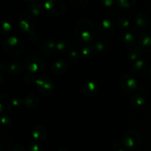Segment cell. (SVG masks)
<instances>
[{
    "mask_svg": "<svg viewBox=\"0 0 151 151\" xmlns=\"http://www.w3.org/2000/svg\"><path fill=\"white\" fill-rule=\"evenodd\" d=\"M95 34V26L89 19H81L75 27V37L77 39L84 43H88L93 41Z\"/></svg>",
    "mask_w": 151,
    "mask_h": 151,
    "instance_id": "obj_1",
    "label": "cell"
},
{
    "mask_svg": "<svg viewBox=\"0 0 151 151\" xmlns=\"http://www.w3.org/2000/svg\"><path fill=\"white\" fill-rule=\"evenodd\" d=\"M3 50L9 56L16 57L22 53L24 50L22 41L16 36H9L3 41Z\"/></svg>",
    "mask_w": 151,
    "mask_h": 151,
    "instance_id": "obj_2",
    "label": "cell"
},
{
    "mask_svg": "<svg viewBox=\"0 0 151 151\" xmlns=\"http://www.w3.org/2000/svg\"><path fill=\"white\" fill-rule=\"evenodd\" d=\"M44 7L49 15L58 16L66 11V4L61 0H44Z\"/></svg>",
    "mask_w": 151,
    "mask_h": 151,
    "instance_id": "obj_3",
    "label": "cell"
},
{
    "mask_svg": "<svg viewBox=\"0 0 151 151\" xmlns=\"http://www.w3.org/2000/svg\"><path fill=\"white\" fill-rule=\"evenodd\" d=\"M19 29L22 32L28 34L29 36L33 35V31L35 29V21L34 18L30 13H24L22 14L18 21Z\"/></svg>",
    "mask_w": 151,
    "mask_h": 151,
    "instance_id": "obj_4",
    "label": "cell"
},
{
    "mask_svg": "<svg viewBox=\"0 0 151 151\" xmlns=\"http://www.w3.org/2000/svg\"><path fill=\"white\" fill-rule=\"evenodd\" d=\"M142 137L139 133L136 130H129L124 134L122 137V143L128 148L135 149L139 146Z\"/></svg>",
    "mask_w": 151,
    "mask_h": 151,
    "instance_id": "obj_5",
    "label": "cell"
},
{
    "mask_svg": "<svg viewBox=\"0 0 151 151\" xmlns=\"http://www.w3.org/2000/svg\"><path fill=\"white\" fill-rule=\"evenodd\" d=\"M24 66L29 72H39L44 69L45 62L39 56L32 55L25 59Z\"/></svg>",
    "mask_w": 151,
    "mask_h": 151,
    "instance_id": "obj_6",
    "label": "cell"
},
{
    "mask_svg": "<svg viewBox=\"0 0 151 151\" xmlns=\"http://www.w3.org/2000/svg\"><path fill=\"white\" fill-rule=\"evenodd\" d=\"M35 86L41 94L45 97H50L54 90L52 81L47 76H42L36 80Z\"/></svg>",
    "mask_w": 151,
    "mask_h": 151,
    "instance_id": "obj_7",
    "label": "cell"
},
{
    "mask_svg": "<svg viewBox=\"0 0 151 151\" xmlns=\"http://www.w3.org/2000/svg\"><path fill=\"white\" fill-rule=\"evenodd\" d=\"M119 86L127 93L134 92L138 88L137 81L130 74H124L119 79Z\"/></svg>",
    "mask_w": 151,
    "mask_h": 151,
    "instance_id": "obj_8",
    "label": "cell"
},
{
    "mask_svg": "<svg viewBox=\"0 0 151 151\" xmlns=\"http://www.w3.org/2000/svg\"><path fill=\"white\" fill-rule=\"evenodd\" d=\"M98 85L94 81H88L84 83L82 87V91L83 95L88 97H92L98 91Z\"/></svg>",
    "mask_w": 151,
    "mask_h": 151,
    "instance_id": "obj_9",
    "label": "cell"
},
{
    "mask_svg": "<svg viewBox=\"0 0 151 151\" xmlns=\"http://www.w3.org/2000/svg\"><path fill=\"white\" fill-rule=\"evenodd\" d=\"M99 30L104 35H111L114 33V24L110 19H103L99 25Z\"/></svg>",
    "mask_w": 151,
    "mask_h": 151,
    "instance_id": "obj_10",
    "label": "cell"
},
{
    "mask_svg": "<svg viewBox=\"0 0 151 151\" xmlns=\"http://www.w3.org/2000/svg\"><path fill=\"white\" fill-rule=\"evenodd\" d=\"M139 47L145 52H151V33L143 32L138 39Z\"/></svg>",
    "mask_w": 151,
    "mask_h": 151,
    "instance_id": "obj_11",
    "label": "cell"
},
{
    "mask_svg": "<svg viewBox=\"0 0 151 151\" xmlns=\"http://www.w3.org/2000/svg\"><path fill=\"white\" fill-rule=\"evenodd\" d=\"M32 136L34 140L38 142L44 141L47 137V130L41 125H37L32 130Z\"/></svg>",
    "mask_w": 151,
    "mask_h": 151,
    "instance_id": "obj_12",
    "label": "cell"
},
{
    "mask_svg": "<svg viewBox=\"0 0 151 151\" xmlns=\"http://www.w3.org/2000/svg\"><path fill=\"white\" fill-rule=\"evenodd\" d=\"M41 51L42 54H44L47 57H52L57 52L56 43L54 41H52V40L46 41L43 44V45L41 46Z\"/></svg>",
    "mask_w": 151,
    "mask_h": 151,
    "instance_id": "obj_13",
    "label": "cell"
},
{
    "mask_svg": "<svg viewBox=\"0 0 151 151\" xmlns=\"http://www.w3.org/2000/svg\"><path fill=\"white\" fill-rule=\"evenodd\" d=\"M68 69V64L63 59H57L51 65V70L55 75H61Z\"/></svg>",
    "mask_w": 151,
    "mask_h": 151,
    "instance_id": "obj_14",
    "label": "cell"
},
{
    "mask_svg": "<svg viewBox=\"0 0 151 151\" xmlns=\"http://www.w3.org/2000/svg\"><path fill=\"white\" fill-rule=\"evenodd\" d=\"M12 100L4 94L0 95V113L1 114H7L12 110Z\"/></svg>",
    "mask_w": 151,
    "mask_h": 151,
    "instance_id": "obj_15",
    "label": "cell"
},
{
    "mask_svg": "<svg viewBox=\"0 0 151 151\" xmlns=\"http://www.w3.org/2000/svg\"><path fill=\"white\" fill-rule=\"evenodd\" d=\"M94 51V46L89 44L85 43L84 44L80 46L79 52L81 57L83 58L84 59H88L91 57Z\"/></svg>",
    "mask_w": 151,
    "mask_h": 151,
    "instance_id": "obj_16",
    "label": "cell"
},
{
    "mask_svg": "<svg viewBox=\"0 0 151 151\" xmlns=\"http://www.w3.org/2000/svg\"><path fill=\"white\" fill-rule=\"evenodd\" d=\"M44 7H43L42 4L36 1H32L29 4V13L32 16L38 17V16H41L44 12Z\"/></svg>",
    "mask_w": 151,
    "mask_h": 151,
    "instance_id": "obj_17",
    "label": "cell"
},
{
    "mask_svg": "<svg viewBox=\"0 0 151 151\" xmlns=\"http://www.w3.org/2000/svg\"><path fill=\"white\" fill-rule=\"evenodd\" d=\"M121 41L125 46L132 48L137 43V38L131 32H125L121 36Z\"/></svg>",
    "mask_w": 151,
    "mask_h": 151,
    "instance_id": "obj_18",
    "label": "cell"
},
{
    "mask_svg": "<svg viewBox=\"0 0 151 151\" xmlns=\"http://www.w3.org/2000/svg\"><path fill=\"white\" fill-rule=\"evenodd\" d=\"M147 69V64L144 60H137L133 66V72L135 75H143Z\"/></svg>",
    "mask_w": 151,
    "mask_h": 151,
    "instance_id": "obj_19",
    "label": "cell"
},
{
    "mask_svg": "<svg viewBox=\"0 0 151 151\" xmlns=\"http://www.w3.org/2000/svg\"><path fill=\"white\" fill-rule=\"evenodd\" d=\"M24 104L27 108L33 109L36 108L39 104V98L35 94H29L24 98L23 101Z\"/></svg>",
    "mask_w": 151,
    "mask_h": 151,
    "instance_id": "obj_20",
    "label": "cell"
},
{
    "mask_svg": "<svg viewBox=\"0 0 151 151\" xmlns=\"http://www.w3.org/2000/svg\"><path fill=\"white\" fill-rule=\"evenodd\" d=\"M72 42L67 39H61L56 43L57 52L60 53L69 52L72 50Z\"/></svg>",
    "mask_w": 151,
    "mask_h": 151,
    "instance_id": "obj_21",
    "label": "cell"
},
{
    "mask_svg": "<svg viewBox=\"0 0 151 151\" xmlns=\"http://www.w3.org/2000/svg\"><path fill=\"white\" fill-rule=\"evenodd\" d=\"M135 24L139 28L144 29L149 24L148 16L143 13H139L136 16Z\"/></svg>",
    "mask_w": 151,
    "mask_h": 151,
    "instance_id": "obj_22",
    "label": "cell"
},
{
    "mask_svg": "<svg viewBox=\"0 0 151 151\" xmlns=\"http://www.w3.org/2000/svg\"><path fill=\"white\" fill-rule=\"evenodd\" d=\"M6 69H7V71L9 73L16 75L22 72V69H23V65L20 62L13 61L8 63L6 66Z\"/></svg>",
    "mask_w": 151,
    "mask_h": 151,
    "instance_id": "obj_23",
    "label": "cell"
},
{
    "mask_svg": "<svg viewBox=\"0 0 151 151\" xmlns=\"http://www.w3.org/2000/svg\"><path fill=\"white\" fill-rule=\"evenodd\" d=\"M131 104L133 105V106L137 109H139L142 108L145 104V98L141 94H134V95L131 97Z\"/></svg>",
    "mask_w": 151,
    "mask_h": 151,
    "instance_id": "obj_24",
    "label": "cell"
},
{
    "mask_svg": "<svg viewBox=\"0 0 151 151\" xmlns=\"http://www.w3.org/2000/svg\"><path fill=\"white\" fill-rule=\"evenodd\" d=\"M142 56V50L140 47H134L131 48L129 50L128 54V57L129 60H132V61H137V60H139L140 58Z\"/></svg>",
    "mask_w": 151,
    "mask_h": 151,
    "instance_id": "obj_25",
    "label": "cell"
},
{
    "mask_svg": "<svg viewBox=\"0 0 151 151\" xmlns=\"http://www.w3.org/2000/svg\"><path fill=\"white\" fill-rule=\"evenodd\" d=\"M80 57H81V55H80L79 50L73 49V50H71L70 51L68 52L67 60L70 63L75 64V63H77V61L79 60Z\"/></svg>",
    "mask_w": 151,
    "mask_h": 151,
    "instance_id": "obj_26",
    "label": "cell"
},
{
    "mask_svg": "<svg viewBox=\"0 0 151 151\" xmlns=\"http://www.w3.org/2000/svg\"><path fill=\"white\" fill-rule=\"evenodd\" d=\"M11 145V139L7 136L1 134L0 137V150H7Z\"/></svg>",
    "mask_w": 151,
    "mask_h": 151,
    "instance_id": "obj_27",
    "label": "cell"
},
{
    "mask_svg": "<svg viewBox=\"0 0 151 151\" xmlns=\"http://www.w3.org/2000/svg\"><path fill=\"white\" fill-rule=\"evenodd\" d=\"M12 29H13V27H12V24L9 22L4 20L1 22L0 32H1L3 35H7L8 33H10V32H11Z\"/></svg>",
    "mask_w": 151,
    "mask_h": 151,
    "instance_id": "obj_28",
    "label": "cell"
},
{
    "mask_svg": "<svg viewBox=\"0 0 151 151\" xmlns=\"http://www.w3.org/2000/svg\"><path fill=\"white\" fill-rule=\"evenodd\" d=\"M12 126L11 119L7 116H3L1 118V131H7Z\"/></svg>",
    "mask_w": 151,
    "mask_h": 151,
    "instance_id": "obj_29",
    "label": "cell"
},
{
    "mask_svg": "<svg viewBox=\"0 0 151 151\" xmlns=\"http://www.w3.org/2000/svg\"><path fill=\"white\" fill-rule=\"evenodd\" d=\"M116 24H117L118 27L120 28L121 29H127L131 26V22H130L129 19L127 18L121 17L117 19Z\"/></svg>",
    "mask_w": 151,
    "mask_h": 151,
    "instance_id": "obj_30",
    "label": "cell"
},
{
    "mask_svg": "<svg viewBox=\"0 0 151 151\" xmlns=\"http://www.w3.org/2000/svg\"><path fill=\"white\" fill-rule=\"evenodd\" d=\"M116 1L118 6L124 9L131 8L136 3V0H116Z\"/></svg>",
    "mask_w": 151,
    "mask_h": 151,
    "instance_id": "obj_31",
    "label": "cell"
},
{
    "mask_svg": "<svg viewBox=\"0 0 151 151\" xmlns=\"http://www.w3.org/2000/svg\"><path fill=\"white\" fill-rule=\"evenodd\" d=\"M89 0H70V2L75 8H84L87 6Z\"/></svg>",
    "mask_w": 151,
    "mask_h": 151,
    "instance_id": "obj_32",
    "label": "cell"
},
{
    "mask_svg": "<svg viewBox=\"0 0 151 151\" xmlns=\"http://www.w3.org/2000/svg\"><path fill=\"white\" fill-rule=\"evenodd\" d=\"M29 151H42V147L40 144V142L33 141L31 142L29 145Z\"/></svg>",
    "mask_w": 151,
    "mask_h": 151,
    "instance_id": "obj_33",
    "label": "cell"
},
{
    "mask_svg": "<svg viewBox=\"0 0 151 151\" xmlns=\"http://www.w3.org/2000/svg\"><path fill=\"white\" fill-rule=\"evenodd\" d=\"M94 50L97 52H103L106 50V44L103 41H97L94 45Z\"/></svg>",
    "mask_w": 151,
    "mask_h": 151,
    "instance_id": "obj_34",
    "label": "cell"
},
{
    "mask_svg": "<svg viewBox=\"0 0 151 151\" xmlns=\"http://www.w3.org/2000/svg\"><path fill=\"white\" fill-rule=\"evenodd\" d=\"M102 4L106 7H111L114 5V0H100Z\"/></svg>",
    "mask_w": 151,
    "mask_h": 151,
    "instance_id": "obj_35",
    "label": "cell"
},
{
    "mask_svg": "<svg viewBox=\"0 0 151 151\" xmlns=\"http://www.w3.org/2000/svg\"><path fill=\"white\" fill-rule=\"evenodd\" d=\"M11 151H24V147L21 143H17L13 146Z\"/></svg>",
    "mask_w": 151,
    "mask_h": 151,
    "instance_id": "obj_36",
    "label": "cell"
},
{
    "mask_svg": "<svg viewBox=\"0 0 151 151\" xmlns=\"http://www.w3.org/2000/svg\"><path fill=\"white\" fill-rule=\"evenodd\" d=\"M22 100H21L19 97H15V98H13V100H12V103H13V106H16V107L20 106V105L22 104Z\"/></svg>",
    "mask_w": 151,
    "mask_h": 151,
    "instance_id": "obj_37",
    "label": "cell"
},
{
    "mask_svg": "<svg viewBox=\"0 0 151 151\" xmlns=\"http://www.w3.org/2000/svg\"><path fill=\"white\" fill-rule=\"evenodd\" d=\"M22 1H24V2H29V3H31L32 1H33L34 0H22Z\"/></svg>",
    "mask_w": 151,
    "mask_h": 151,
    "instance_id": "obj_38",
    "label": "cell"
},
{
    "mask_svg": "<svg viewBox=\"0 0 151 151\" xmlns=\"http://www.w3.org/2000/svg\"><path fill=\"white\" fill-rule=\"evenodd\" d=\"M59 151H69V150H67V149H66V148H61Z\"/></svg>",
    "mask_w": 151,
    "mask_h": 151,
    "instance_id": "obj_39",
    "label": "cell"
},
{
    "mask_svg": "<svg viewBox=\"0 0 151 151\" xmlns=\"http://www.w3.org/2000/svg\"><path fill=\"white\" fill-rule=\"evenodd\" d=\"M149 78H150V79L151 80V67H150V70H149Z\"/></svg>",
    "mask_w": 151,
    "mask_h": 151,
    "instance_id": "obj_40",
    "label": "cell"
},
{
    "mask_svg": "<svg viewBox=\"0 0 151 151\" xmlns=\"http://www.w3.org/2000/svg\"><path fill=\"white\" fill-rule=\"evenodd\" d=\"M118 151H126V150H124V149H119V150H118Z\"/></svg>",
    "mask_w": 151,
    "mask_h": 151,
    "instance_id": "obj_41",
    "label": "cell"
},
{
    "mask_svg": "<svg viewBox=\"0 0 151 151\" xmlns=\"http://www.w3.org/2000/svg\"><path fill=\"white\" fill-rule=\"evenodd\" d=\"M150 134H151V129H150Z\"/></svg>",
    "mask_w": 151,
    "mask_h": 151,
    "instance_id": "obj_42",
    "label": "cell"
},
{
    "mask_svg": "<svg viewBox=\"0 0 151 151\" xmlns=\"http://www.w3.org/2000/svg\"><path fill=\"white\" fill-rule=\"evenodd\" d=\"M150 149H151V146H150Z\"/></svg>",
    "mask_w": 151,
    "mask_h": 151,
    "instance_id": "obj_43",
    "label": "cell"
}]
</instances>
